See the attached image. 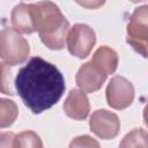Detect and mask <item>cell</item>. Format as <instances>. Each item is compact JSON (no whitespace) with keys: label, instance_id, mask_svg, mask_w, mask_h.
I'll return each instance as SVG.
<instances>
[{"label":"cell","instance_id":"7c38bea8","mask_svg":"<svg viewBox=\"0 0 148 148\" xmlns=\"http://www.w3.org/2000/svg\"><path fill=\"white\" fill-rule=\"evenodd\" d=\"M18 110L16 104L7 98H0V128L9 127L16 119Z\"/></svg>","mask_w":148,"mask_h":148},{"label":"cell","instance_id":"2e32d148","mask_svg":"<svg viewBox=\"0 0 148 148\" xmlns=\"http://www.w3.org/2000/svg\"><path fill=\"white\" fill-rule=\"evenodd\" d=\"M69 148H99V143L89 135H81L72 140Z\"/></svg>","mask_w":148,"mask_h":148},{"label":"cell","instance_id":"8992f818","mask_svg":"<svg viewBox=\"0 0 148 148\" xmlns=\"http://www.w3.org/2000/svg\"><path fill=\"white\" fill-rule=\"evenodd\" d=\"M134 98V88L132 83L123 76H114L108 84L106 99L108 104L117 110L131 105Z\"/></svg>","mask_w":148,"mask_h":148},{"label":"cell","instance_id":"5bb4252c","mask_svg":"<svg viewBox=\"0 0 148 148\" xmlns=\"http://www.w3.org/2000/svg\"><path fill=\"white\" fill-rule=\"evenodd\" d=\"M14 148H43V143L35 132L24 131L15 135Z\"/></svg>","mask_w":148,"mask_h":148},{"label":"cell","instance_id":"9c48e42d","mask_svg":"<svg viewBox=\"0 0 148 148\" xmlns=\"http://www.w3.org/2000/svg\"><path fill=\"white\" fill-rule=\"evenodd\" d=\"M90 106L87 95L79 89H72L64 103L65 113L73 119H84L89 113Z\"/></svg>","mask_w":148,"mask_h":148},{"label":"cell","instance_id":"52a82bcc","mask_svg":"<svg viewBox=\"0 0 148 148\" xmlns=\"http://www.w3.org/2000/svg\"><path fill=\"white\" fill-rule=\"evenodd\" d=\"M90 130L101 139H113L119 130L120 121L116 113L108 110H97L90 117Z\"/></svg>","mask_w":148,"mask_h":148},{"label":"cell","instance_id":"e0dca14e","mask_svg":"<svg viewBox=\"0 0 148 148\" xmlns=\"http://www.w3.org/2000/svg\"><path fill=\"white\" fill-rule=\"evenodd\" d=\"M15 134L12 132L0 133V148H14Z\"/></svg>","mask_w":148,"mask_h":148},{"label":"cell","instance_id":"ba28073f","mask_svg":"<svg viewBox=\"0 0 148 148\" xmlns=\"http://www.w3.org/2000/svg\"><path fill=\"white\" fill-rule=\"evenodd\" d=\"M106 74L96 67L91 61L80 67L76 74V84L83 92H94L98 90L106 79Z\"/></svg>","mask_w":148,"mask_h":148},{"label":"cell","instance_id":"9a60e30c","mask_svg":"<svg viewBox=\"0 0 148 148\" xmlns=\"http://www.w3.org/2000/svg\"><path fill=\"white\" fill-rule=\"evenodd\" d=\"M12 83V71L9 65L6 62H0V92L10 96L14 95Z\"/></svg>","mask_w":148,"mask_h":148},{"label":"cell","instance_id":"3957f363","mask_svg":"<svg viewBox=\"0 0 148 148\" xmlns=\"http://www.w3.org/2000/svg\"><path fill=\"white\" fill-rule=\"evenodd\" d=\"M30 52L28 42L14 29L5 28L0 31V57L7 65L23 62Z\"/></svg>","mask_w":148,"mask_h":148},{"label":"cell","instance_id":"ac0fdd59","mask_svg":"<svg viewBox=\"0 0 148 148\" xmlns=\"http://www.w3.org/2000/svg\"><path fill=\"white\" fill-rule=\"evenodd\" d=\"M80 5H82V6H84V7H88V8H97L98 6H102L103 5V2H101V1H98V2H79Z\"/></svg>","mask_w":148,"mask_h":148},{"label":"cell","instance_id":"30bf717a","mask_svg":"<svg viewBox=\"0 0 148 148\" xmlns=\"http://www.w3.org/2000/svg\"><path fill=\"white\" fill-rule=\"evenodd\" d=\"M12 24L17 32L32 34L36 31L32 3L21 2L12 12Z\"/></svg>","mask_w":148,"mask_h":148},{"label":"cell","instance_id":"8fae6325","mask_svg":"<svg viewBox=\"0 0 148 148\" xmlns=\"http://www.w3.org/2000/svg\"><path fill=\"white\" fill-rule=\"evenodd\" d=\"M96 67H98L103 73L106 75L112 74L118 65V57L117 53L108 47V46H101L92 56V59L90 60Z\"/></svg>","mask_w":148,"mask_h":148},{"label":"cell","instance_id":"7a4b0ae2","mask_svg":"<svg viewBox=\"0 0 148 148\" xmlns=\"http://www.w3.org/2000/svg\"><path fill=\"white\" fill-rule=\"evenodd\" d=\"M35 27L42 42L52 50H60L65 45L69 23L57 5L50 1L32 3Z\"/></svg>","mask_w":148,"mask_h":148},{"label":"cell","instance_id":"6da1fadb","mask_svg":"<svg viewBox=\"0 0 148 148\" xmlns=\"http://www.w3.org/2000/svg\"><path fill=\"white\" fill-rule=\"evenodd\" d=\"M15 88L32 113L53 106L65 91V79L59 69L40 57H32L17 73Z\"/></svg>","mask_w":148,"mask_h":148},{"label":"cell","instance_id":"4fadbf2b","mask_svg":"<svg viewBox=\"0 0 148 148\" xmlns=\"http://www.w3.org/2000/svg\"><path fill=\"white\" fill-rule=\"evenodd\" d=\"M119 148H148L147 132L142 128H135L131 131L124 136Z\"/></svg>","mask_w":148,"mask_h":148},{"label":"cell","instance_id":"5b68a950","mask_svg":"<svg viewBox=\"0 0 148 148\" xmlns=\"http://www.w3.org/2000/svg\"><path fill=\"white\" fill-rule=\"evenodd\" d=\"M96 42V36L92 30L87 24L77 23L69 28L66 36V45L71 54L77 58H86Z\"/></svg>","mask_w":148,"mask_h":148},{"label":"cell","instance_id":"277c9868","mask_svg":"<svg viewBox=\"0 0 148 148\" xmlns=\"http://www.w3.org/2000/svg\"><path fill=\"white\" fill-rule=\"evenodd\" d=\"M127 43L142 57H147L148 46V6L134 10L127 24Z\"/></svg>","mask_w":148,"mask_h":148}]
</instances>
